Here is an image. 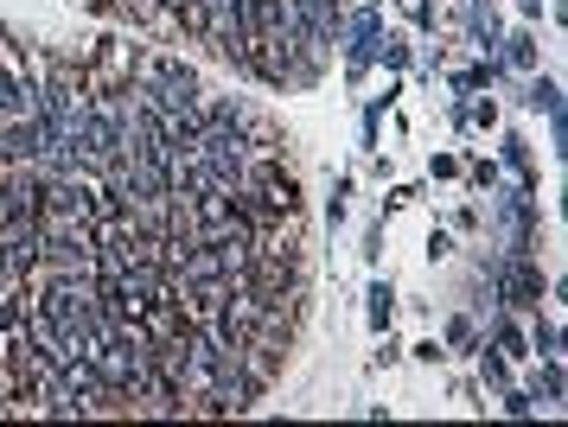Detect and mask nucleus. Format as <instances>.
Returning <instances> with one entry per match:
<instances>
[{"instance_id":"3","label":"nucleus","mask_w":568,"mask_h":427,"mask_svg":"<svg viewBox=\"0 0 568 427\" xmlns=\"http://www.w3.org/2000/svg\"><path fill=\"white\" fill-rule=\"evenodd\" d=\"M389 301H396L389 287H371V326H377V332H384V326H389V313H396Z\"/></svg>"},{"instance_id":"4","label":"nucleus","mask_w":568,"mask_h":427,"mask_svg":"<svg viewBox=\"0 0 568 427\" xmlns=\"http://www.w3.org/2000/svg\"><path fill=\"white\" fill-rule=\"evenodd\" d=\"M530 102H542V109H549V115H556V109H562V96H556V83H537V90H530Z\"/></svg>"},{"instance_id":"5","label":"nucleus","mask_w":568,"mask_h":427,"mask_svg":"<svg viewBox=\"0 0 568 427\" xmlns=\"http://www.w3.org/2000/svg\"><path fill=\"white\" fill-rule=\"evenodd\" d=\"M498 345H505L511 357H524V338H517V326H498Z\"/></svg>"},{"instance_id":"1","label":"nucleus","mask_w":568,"mask_h":427,"mask_svg":"<svg viewBox=\"0 0 568 427\" xmlns=\"http://www.w3.org/2000/svg\"><path fill=\"white\" fill-rule=\"evenodd\" d=\"M498 287H505V301H511L517 313H537V294H542L537 268H524V262H511V268L498 275Z\"/></svg>"},{"instance_id":"2","label":"nucleus","mask_w":568,"mask_h":427,"mask_svg":"<svg viewBox=\"0 0 568 427\" xmlns=\"http://www.w3.org/2000/svg\"><path fill=\"white\" fill-rule=\"evenodd\" d=\"M32 109H39V83L0 71V115H32Z\"/></svg>"}]
</instances>
